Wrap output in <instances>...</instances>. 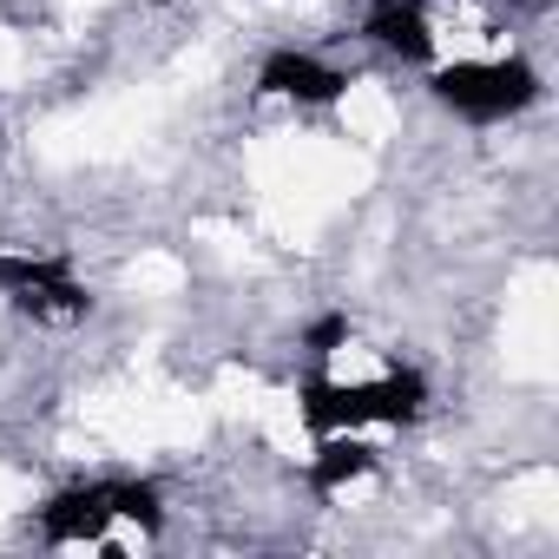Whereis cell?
<instances>
[{"label":"cell","mask_w":559,"mask_h":559,"mask_svg":"<svg viewBox=\"0 0 559 559\" xmlns=\"http://www.w3.org/2000/svg\"><path fill=\"white\" fill-rule=\"evenodd\" d=\"M428 415V376L395 362L376 376L310 369L297 389V421L310 435H362V428H415Z\"/></svg>","instance_id":"cell-1"},{"label":"cell","mask_w":559,"mask_h":559,"mask_svg":"<svg viewBox=\"0 0 559 559\" xmlns=\"http://www.w3.org/2000/svg\"><path fill=\"white\" fill-rule=\"evenodd\" d=\"M428 93L441 112H454L467 126H500V119H520L526 106H539L546 80L526 53H467V60H441L428 73Z\"/></svg>","instance_id":"cell-2"},{"label":"cell","mask_w":559,"mask_h":559,"mask_svg":"<svg viewBox=\"0 0 559 559\" xmlns=\"http://www.w3.org/2000/svg\"><path fill=\"white\" fill-rule=\"evenodd\" d=\"M257 93L284 99L297 112H323V106H336L349 93V73L330 53H317V47H270L257 60Z\"/></svg>","instance_id":"cell-3"},{"label":"cell","mask_w":559,"mask_h":559,"mask_svg":"<svg viewBox=\"0 0 559 559\" xmlns=\"http://www.w3.org/2000/svg\"><path fill=\"white\" fill-rule=\"evenodd\" d=\"M112 520H119V480H80L40 500L34 526L47 546H112Z\"/></svg>","instance_id":"cell-4"},{"label":"cell","mask_w":559,"mask_h":559,"mask_svg":"<svg viewBox=\"0 0 559 559\" xmlns=\"http://www.w3.org/2000/svg\"><path fill=\"white\" fill-rule=\"evenodd\" d=\"M362 40L402 67H435L441 40H435V21H428V0H369L362 14Z\"/></svg>","instance_id":"cell-5"},{"label":"cell","mask_w":559,"mask_h":559,"mask_svg":"<svg viewBox=\"0 0 559 559\" xmlns=\"http://www.w3.org/2000/svg\"><path fill=\"white\" fill-rule=\"evenodd\" d=\"M382 474V454L362 441V435H317V454H310V467H304V480L317 487V493H349V487H362V480H376Z\"/></svg>","instance_id":"cell-6"},{"label":"cell","mask_w":559,"mask_h":559,"mask_svg":"<svg viewBox=\"0 0 559 559\" xmlns=\"http://www.w3.org/2000/svg\"><path fill=\"white\" fill-rule=\"evenodd\" d=\"M0 145H8V126H0Z\"/></svg>","instance_id":"cell-7"}]
</instances>
